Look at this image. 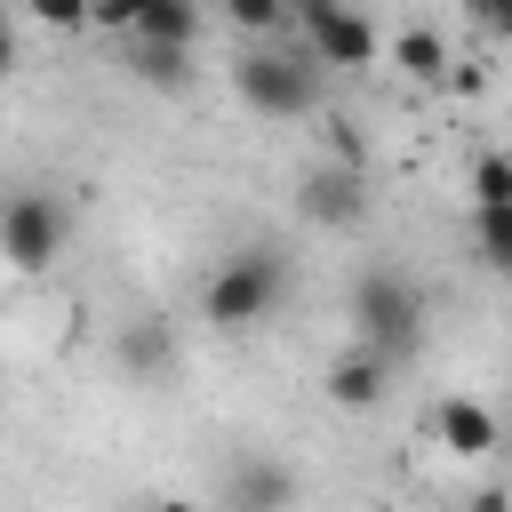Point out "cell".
Listing matches in <instances>:
<instances>
[{
	"label": "cell",
	"mask_w": 512,
	"mask_h": 512,
	"mask_svg": "<svg viewBox=\"0 0 512 512\" xmlns=\"http://www.w3.org/2000/svg\"><path fill=\"white\" fill-rule=\"evenodd\" d=\"M32 24H56V32H72V24H88V0H16Z\"/></svg>",
	"instance_id": "obj_16"
},
{
	"label": "cell",
	"mask_w": 512,
	"mask_h": 512,
	"mask_svg": "<svg viewBox=\"0 0 512 512\" xmlns=\"http://www.w3.org/2000/svg\"><path fill=\"white\" fill-rule=\"evenodd\" d=\"M8 72H16V32L0 24V80H8Z\"/></svg>",
	"instance_id": "obj_19"
},
{
	"label": "cell",
	"mask_w": 512,
	"mask_h": 512,
	"mask_svg": "<svg viewBox=\"0 0 512 512\" xmlns=\"http://www.w3.org/2000/svg\"><path fill=\"white\" fill-rule=\"evenodd\" d=\"M280 296H288V256H280V248H232V256L208 272L200 312H208L216 336H248V328H264V320L280 312Z\"/></svg>",
	"instance_id": "obj_1"
},
{
	"label": "cell",
	"mask_w": 512,
	"mask_h": 512,
	"mask_svg": "<svg viewBox=\"0 0 512 512\" xmlns=\"http://www.w3.org/2000/svg\"><path fill=\"white\" fill-rule=\"evenodd\" d=\"M168 352H176L168 320H128V328H120V368H128V376H160Z\"/></svg>",
	"instance_id": "obj_11"
},
{
	"label": "cell",
	"mask_w": 512,
	"mask_h": 512,
	"mask_svg": "<svg viewBox=\"0 0 512 512\" xmlns=\"http://www.w3.org/2000/svg\"><path fill=\"white\" fill-rule=\"evenodd\" d=\"M472 240H480V264L504 272V264H512V208H480V216H472Z\"/></svg>",
	"instance_id": "obj_14"
},
{
	"label": "cell",
	"mask_w": 512,
	"mask_h": 512,
	"mask_svg": "<svg viewBox=\"0 0 512 512\" xmlns=\"http://www.w3.org/2000/svg\"><path fill=\"white\" fill-rule=\"evenodd\" d=\"M128 72L144 88H184L192 80V48H144V40H128Z\"/></svg>",
	"instance_id": "obj_13"
},
{
	"label": "cell",
	"mask_w": 512,
	"mask_h": 512,
	"mask_svg": "<svg viewBox=\"0 0 512 512\" xmlns=\"http://www.w3.org/2000/svg\"><path fill=\"white\" fill-rule=\"evenodd\" d=\"M480 8V24H504V0H472Z\"/></svg>",
	"instance_id": "obj_21"
},
{
	"label": "cell",
	"mask_w": 512,
	"mask_h": 512,
	"mask_svg": "<svg viewBox=\"0 0 512 512\" xmlns=\"http://www.w3.org/2000/svg\"><path fill=\"white\" fill-rule=\"evenodd\" d=\"M232 512H296V472L280 456H240L232 464Z\"/></svg>",
	"instance_id": "obj_7"
},
{
	"label": "cell",
	"mask_w": 512,
	"mask_h": 512,
	"mask_svg": "<svg viewBox=\"0 0 512 512\" xmlns=\"http://www.w3.org/2000/svg\"><path fill=\"white\" fill-rule=\"evenodd\" d=\"M304 32H312V64H328V72L376 64V32H368V16H352L344 0H320V8L304 16Z\"/></svg>",
	"instance_id": "obj_5"
},
{
	"label": "cell",
	"mask_w": 512,
	"mask_h": 512,
	"mask_svg": "<svg viewBox=\"0 0 512 512\" xmlns=\"http://www.w3.org/2000/svg\"><path fill=\"white\" fill-rule=\"evenodd\" d=\"M472 208H512V168H504V152H480V160H472Z\"/></svg>",
	"instance_id": "obj_15"
},
{
	"label": "cell",
	"mask_w": 512,
	"mask_h": 512,
	"mask_svg": "<svg viewBox=\"0 0 512 512\" xmlns=\"http://www.w3.org/2000/svg\"><path fill=\"white\" fill-rule=\"evenodd\" d=\"M280 8H296V16H312V8H320V0H280Z\"/></svg>",
	"instance_id": "obj_23"
},
{
	"label": "cell",
	"mask_w": 512,
	"mask_h": 512,
	"mask_svg": "<svg viewBox=\"0 0 512 512\" xmlns=\"http://www.w3.org/2000/svg\"><path fill=\"white\" fill-rule=\"evenodd\" d=\"M224 16H232L240 32H272V24L288 16V8H280V0H224Z\"/></svg>",
	"instance_id": "obj_17"
},
{
	"label": "cell",
	"mask_w": 512,
	"mask_h": 512,
	"mask_svg": "<svg viewBox=\"0 0 512 512\" xmlns=\"http://www.w3.org/2000/svg\"><path fill=\"white\" fill-rule=\"evenodd\" d=\"M64 240H72V216H64V200L56 192H16L8 208H0V264L8 272H48L56 256H64Z\"/></svg>",
	"instance_id": "obj_4"
},
{
	"label": "cell",
	"mask_w": 512,
	"mask_h": 512,
	"mask_svg": "<svg viewBox=\"0 0 512 512\" xmlns=\"http://www.w3.org/2000/svg\"><path fill=\"white\" fill-rule=\"evenodd\" d=\"M296 208L312 216V224H360L368 216V192H360V168H312L304 184H296Z\"/></svg>",
	"instance_id": "obj_6"
},
{
	"label": "cell",
	"mask_w": 512,
	"mask_h": 512,
	"mask_svg": "<svg viewBox=\"0 0 512 512\" xmlns=\"http://www.w3.org/2000/svg\"><path fill=\"white\" fill-rule=\"evenodd\" d=\"M392 64H400L408 80H424V88H432V80H448V40L416 24V32H400V40H392Z\"/></svg>",
	"instance_id": "obj_12"
},
{
	"label": "cell",
	"mask_w": 512,
	"mask_h": 512,
	"mask_svg": "<svg viewBox=\"0 0 512 512\" xmlns=\"http://www.w3.org/2000/svg\"><path fill=\"white\" fill-rule=\"evenodd\" d=\"M464 512H504V496H496V488H480V496H472Z\"/></svg>",
	"instance_id": "obj_20"
},
{
	"label": "cell",
	"mask_w": 512,
	"mask_h": 512,
	"mask_svg": "<svg viewBox=\"0 0 512 512\" xmlns=\"http://www.w3.org/2000/svg\"><path fill=\"white\" fill-rule=\"evenodd\" d=\"M352 328H360V352L400 360V352L424 336V288H416L400 264L360 272V280H352Z\"/></svg>",
	"instance_id": "obj_2"
},
{
	"label": "cell",
	"mask_w": 512,
	"mask_h": 512,
	"mask_svg": "<svg viewBox=\"0 0 512 512\" xmlns=\"http://www.w3.org/2000/svg\"><path fill=\"white\" fill-rule=\"evenodd\" d=\"M152 512H208V504H192V496H168V504H152Z\"/></svg>",
	"instance_id": "obj_22"
},
{
	"label": "cell",
	"mask_w": 512,
	"mask_h": 512,
	"mask_svg": "<svg viewBox=\"0 0 512 512\" xmlns=\"http://www.w3.org/2000/svg\"><path fill=\"white\" fill-rule=\"evenodd\" d=\"M128 40H144V48H192L200 40V0H152Z\"/></svg>",
	"instance_id": "obj_10"
},
{
	"label": "cell",
	"mask_w": 512,
	"mask_h": 512,
	"mask_svg": "<svg viewBox=\"0 0 512 512\" xmlns=\"http://www.w3.org/2000/svg\"><path fill=\"white\" fill-rule=\"evenodd\" d=\"M384 376H392V360H376V352H344L320 384H328L336 408H376V400H384Z\"/></svg>",
	"instance_id": "obj_8"
},
{
	"label": "cell",
	"mask_w": 512,
	"mask_h": 512,
	"mask_svg": "<svg viewBox=\"0 0 512 512\" xmlns=\"http://www.w3.org/2000/svg\"><path fill=\"white\" fill-rule=\"evenodd\" d=\"M232 96H240L248 112H264V120H296V112H312V96H320V80H312V56H280V48H248V56L232 64Z\"/></svg>",
	"instance_id": "obj_3"
},
{
	"label": "cell",
	"mask_w": 512,
	"mask_h": 512,
	"mask_svg": "<svg viewBox=\"0 0 512 512\" xmlns=\"http://www.w3.org/2000/svg\"><path fill=\"white\" fill-rule=\"evenodd\" d=\"M432 424H440L448 456H488V448H496V416H488L480 400H464V392H456V400H440V416H432Z\"/></svg>",
	"instance_id": "obj_9"
},
{
	"label": "cell",
	"mask_w": 512,
	"mask_h": 512,
	"mask_svg": "<svg viewBox=\"0 0 512 512\" xmlns=\"http://www.w3.org/2000/svg\"><path fill=\"white\" fill-rule=\"evenodd\" d=\"M144 8H152V0H88V24H104V32H136Z\"/></svg>",
	"instance_id": "obj_18"
}]
</instances>
